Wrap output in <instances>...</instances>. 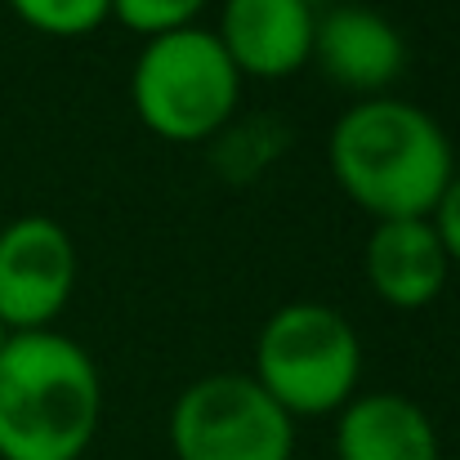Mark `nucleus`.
Returning <instances> with one entry per match:
<instances>
[{
    "instance_id": "1",
    "label": "nucleus",
    "mask_w": 460,
    "mask_h": 460,
    "mask_svg": "<svg viewBox=\"0 0 460 460\" xmlns=\"http://www.w3.org/2000/svg\"><path fill=\"white\" fill-rule=\"evenodd\" d=\"M340 192L380 219H429L452 183V139L416 103L380 94L358 99L326 139Z\"/></svg>"
},
{
    "instance_id": "2",
    "label": "nucleus",
    "mask_w": 460,
    "mask_h": 460,
    "mask_svg": "<svg viewBox=\"0 0 460 460\" xmlns=\"http://www.w3.org/2000/svg\"><path fill=\"white\" fill-rule=\"evenodd\" d=\"M103 416L94 358L58 331H18L0 349V460H81Z\"/></svg>"
},
{
    "instance_id": "3",
    "label": "nucleus",
    "mask_w": 460,
    "mask_h": 460,
    "mask_svg": "<svg viewBox=\"0 0 460 460\" xmlns=\"http://www.w3.org/2000/svg\"><path fill=\"white\" fill-rule=\"evenodd\" d=\"M362 376V344L353 322L331 305H282L255 335L251 380L296 420L340 411Z\"/></svg>"
},
{
    "instance_id": "4",
    "label": "nucleus",
    "mask_w": 460,
    "mask_h": 460,
    "mask_svg": "<svg viewBox=\"0 0 460 460\" xmlns=\"http://www.w3.org/2000/svg\"><path fill=\"white\" fill-rule=\"evenodd\" d=\"M130 99L139 121L170 144L215 139L242 99V76L206 27L153 36L130 72Z\"/></svg>"
},
{
    "instance_id": "5",
    "label": "nucleus",
    "mask_w": 460,
    "mask_h": 460,
    "mask_svg": "<svg viewBox=\"0 0 460 460\" xmlns=\"http://www.w3.org/2000/svg\"><path fill=\"white\" fill-rule=\"evenodd\" d=\"M170 447L179 460H291L296 420L251 376L219 371L174 398Z\"/></svg>"
},
{
    "instance_id": "6",
    "label": "nucleus",
    "mask_w": 460,
    "mask_h": 460,
    "mask_svg": "<svg viewBox=\"0 0 460 460\" xmlns=\"http://www.w3.org/2000/svg\"><path fill=\"white\" fill-rule=\"evenodd\" d=\"M76 246L49 215H22L0 228V322L18 331H45L72 300Z\"/></svg>"
},
{
    "instance_id": "7",
    "label": "nucleus",
    "mask_w": 460,
    "mask_h": 460,
    "mask_svg": "<svg viewBox=\"0 0 460 460\" xmlns=\"http://www.w3.org/2000/svg\"><path fill=\"white\" fill-rule=\"evenodd\" d=\"M308 58L326 72L331 85L362 99H380L407 67V40L385 13L367 4H340L313 22Z\"/></svg>"
},
{
    "instance_id": "8",
    "label": "nucleus",
    "mask_w": 460,
    "mask_h": 460,
    "mask_svg": "<svg viewBox=\"0 0 460 460\" xmlns=\"http://www.w3.org/2000/svg\"><path fill=\"white\" fill-rule=\"evenodd\" d=\"M313 0H224L219 45L237 76H291L313 54Z\"/></svg>"
},
{
    "instance_id": "9",
    "label": "nucleus",
    "mask_w": 460,
    "mask_h": 460,
    "mask_svg": "<svg viewBox=\"0 0 460 460\" xmlns=\"http://www.w3.org/2000/svg\"><path fill=\"white\" fill-rule=\"evenodd\" d=\"M362 269L385 305L425 308L443 296L452 260L429 219H380L367 237Z\"/></svg>"
},
{
    "instance_id": "10",
    "label": "nucleus",
    "mask_w": 460,
    "mask_h": 460,
    "mask_svg": "<svg viewBox=\"0 0 460 460\" xmlns=\"http://www.w3.org/2000/svg\"><path fill=\"white\" fill-rule=\"evenodd\" d=\"M340 460H438V434L420 402L407 394H362L340 407L335 420Z\"/></svg>"
},
{
    "instance_id": "11",
    "label": "nucleus",
    "mask_w": 460,
    "mask_h": 460,
    "mask_svg": "<svg viewBox=\"0 0 460 460\" xmlns=\"http://www.w3.org/2000/svg\"><path fill=\"white\" fill-rule=\"evenodd\" d=\"M224 135V144H219V153H215V165L233 179V183H242V179H251V174H260L273 156H278V148L287 144V135L273 126V121H246V126H237L233 130V121L219 130Z\"/></svg>"
},
{
    "instance_id": "12",
    "label": "nucleus",
    "mask_w": 460,
    "mask_h": 460,
    "mask_svg": "<svg viewBox=\"0 0 460 460\" xmlns=\"http://www.w3.org/2000/svg\"><path fill=\"white\" fill-rule=\"evenodd\" d=\"M9 9L45 36H85L108 22L112 0H9Z\"/></svg>"
},
{
    "instance_id": "13",
    "label": "nucleus",
    "mask_w": 460,
    "mask_h": 460,
    "mask_svg": "<svg viewBox=\"0 0 460 460\" xmlns=\"http://www.w3.org/2000/svg\"><path fill=\"white\" fill-rule=\"evenodd\" d=\"M206 0H112V13L121 27L139 31V36H165V31H183V27H197L192 18L201 13Z\"/></svg>"
},
{
    "instance_id": "14",
    "label": "nucleus",
    "mask_w": 460,
    "mask_h": 460,
    "mask_svg": "<svg viewBox=\"0 0 460 460\" xmlns=\"http://www.w3.org/2000/svg\"><path fill=\"white\" fill-rule=\"evenodd\" d=\"M429 224L438 228V237H443V246H447V260L460 264V170L452 174V183L443 188V197H438Z\"/></svg>"
},
{
    "instance_id": "15",
    "label": "nucleus",
    "mask_w": 460,
    "mask_h": 460,
    "mask_svg": "<svg viewBox=\"0 0 460 460\" xmlns=\"http://www.w3.org/2000/svg\"><path fill=\"white\" fill-rule=\"evenodd\" d=\"M9 335H13V331H9V326H4V322H0V349H4V344H9Z\"/></svg>"
}]
</instances>
